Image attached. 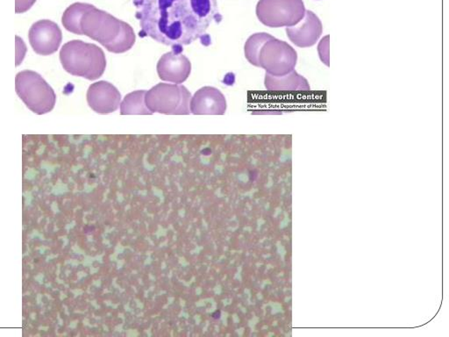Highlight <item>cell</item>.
<instances>
[{
  "mask_svg": "<svg viewBox=\"0 0 449 337\" xmlns=\"http://www.w3.org/2000/svg\"><path fill=\"white\" fill-rule=\"evenodd\" d=\"M245 56L249 63L275 77L289 73L298 61V54L291 45L267 32H258L249 38Z\"/></svg>",
  "mask_w": 449,
  "mask_h": 337,
  "instance_id": "3",
  "label": "cell"
},
{
  "mask_svg": "<svg viewBox=\"0 0 449 337\" xmlns=\"http://www.w3.org/2000/svg\"><path fill=\"white\" fill-rule=\"evenodd\" d=\"M265 86L270 92H307L311 89L309 81L294 70L281 77L266 73Z\"/></svg>",
  "mask_w": 449,
  "mask_h": 337,
  "instance_id": "13",
  "label": "cell"
},
{
  "mask_svg": "<svg viewBox=\"0 0 449 337\" xmlns=\"http://www.w3.org/2000/svg\"><path fill=\"white\" fill-rule=\"evenodd\" d=\"M220 317H222V313H220V311H216L215 313H213L212 314V317L215 319V320H219Z\"/></svg>",
  "mask_w": 449,
  "mask_h": 337,
  "instance_id": "17",
  "label": "cell"
},
{
  "mask_svg": "<svg viewBox=\"0 0 449 337\" xmlns=\"http://www.w3.org/2000/svg\"><path fill=\"white\" fill-rule=\"evenodd\" d=\"M227 101L213 87H203L191 99L190 111L194 114H219L226 112Z\"/></svg>",
  "mask_w": 449,
  "mask_h": 337,
  "instance_id": "12",
  "label": "cell"
},
{
  "mask_svg": "<svg viewBox=\"0 0 449 337\" xmlns=\"http://www.w3.org/2000/svg\"><path fill=\"white\" fill-rule=\"evenodd\" d=\"M140 35L166 46L190 45L222 20L217 0H133Z\"/></svg>",
  "mask_w": 449,
  "mask_h": 337,
  "instance_id": "1",
  "label": "cell"
},
{
  "mask_svg": "<svg viewBox=\"0 0 449 337\" xmlns=\"http://www.w3.org/2000/svg\"><path fill=\"white\" fill-rule=\"evenodd\" d=\"M18 95L29 110L36 114H45L53 110L56 95L42 76L32 71H23L16 76Z\"/></svg>",
  "mask_w": 449,
  "mask_h": 337,
  "instance_id": "5",
  "label": "cell"
},
{
  "mask_svg": "<svg viewBox=\"0 0 449 337\" xmlns=\"http://www.w3.org/2000/svg\"><path fill=\"white\" fill-rule=\"evenodd\" d=\"M28 37L34 52L42 56L56 52L63 38L58 25L49 20H39L32 25Z\"/></svg>",
  "mask_w": 449,
  "mask_h": 337,
  "instance_id": "8",
  "label": "cell"
},
{
  "mask_svg": "<svg viewBox=\"0 0 449 337\" xmlns=\"http://www.w3.org/2000/svg\"><path fill=\"white\" fill-rule=\"evenodd\" d=\"M78 35L89 36L112 53L128 52L136 42L135 32L128 23L94 6L83 14Z\"/></svg>",
  "mask_w": 449,
  "mask_h": 337,
  "instance_id": "2",
  "label": "cell"
},
{
  "mask_svg": "<svg viewBox=\"0 0 449 337\" xmlns=\"http://www.w3.org/2000/svg\"><path fill=\"white\" fill-rule=\"evenodd\" d=\"M92 6V5L85 3H75L68 6L61 18V23L66 30L78 35L79 21H80L83 14Z\"/></svg>",
  "mask_w": 449,
  "mask_h": 337,
  "instance_id": "15",
  "label": "cell"
},
{
  "mask_svg": "<svg viewBox=\"0 0 449 337\" xmlns=\"http://www.w3.org/2000/svg\"><path fill=\"white\" fill-rule=\"evenodd\" d=\"M305 14L303 0H260L256 6L257 18L269 28L295 26Z\"/></svg>",
  "mask_w": 449,
  "mask_h": 337,
  "instance_id": "7",
  "label": "cell"
},
{
  "mask_svg": "<svg viewBox=\"0 0 449 337\" xmlns=\"http://www.w3.org/2000/svg\"><path fill=\"white\" fill-rule=\"evenodd\" d=\"M60 60L65 71L73 76L95 81L104 74L106 56L99 47L74 40L64 45Z\"/></svg>",
  "mask_w": 449,
  "mask_h": 337,
  "instance_id": "4",
  "label": "cell"
},
{
  "mask_svg": "<svg viewBox=\"0 0 449 337\" xmlns=\"http://www.w3.org/2000/svg\"><path fill=\"white\" fill-rule=\"evenodd\" d=\"M146 90L128 94L121 103V114H152L145 103Z\"/></svg>",
  "mask_w": 449,
  "mask_h": 337,
  "instance_id": "14",
  "label": "cell"
},
{
  "mask_svg": "<svg viewBox=\"0 0 449 337\" xmlns=\"http://www.w3.org/2000/svg\"><path fill=\"white\" fill-rule=\"evenodd\" d=\"M303 19L295 26L286 28V32L293 45L299 48H309L320 39L323 27L321 20L311 11H306Z\"/></svg>",
  "mask_w": 449,
  "mask_h": 337,
  "instance_id": "11",
  "label": "cell"
},
{
  "mask_svg": "<svg viewBox=\"0 0 449 337\" xmlns=\"http://www.w3.org/2000/svg\"><path fill=\"white\" fill-rule=\"evenodd\" d=\"M173 52L164 54L157 64V73L164 81L182 84L189 78L191 61L182 54L183 47H175Z\"/></svg>",
  "mask_w": 449,
  "mask_h": 337,
  "instance_id": "9",
  "label": "cell"
},
{
  "mask_svg": "<svg viewBox=\"0 0 449 337\" xmlns=\"http://www.w3.org/2000/svg\"><path fill=\"white\" fill-rule=\"evenodd\" d=\"M121 100L118 89L107 81L92 84L87 92V102L97 114H107L117 110Z\"/></svg>",
  "mask_w": 449,
  "mask_h": 337,
  "instance_id": "10",
  "label": "cell"
},
{
  "mask_svg": "<svg viewBox=\"0 0 449 337\" xmlns=\"http://www.w3.org/2000/svg\"><path fill=\"white\" fill-rule=\"evenodd\" d=\"M191 95L180 85L158 84L146 93L145 103L152 114H189Z\"/></svg>",
  "mask_w": 449,
  "mask_h": 337,
  "instance_id": "6",
  "label": "cell"
},
{
  "mask_svg": "<svg viewBox=\"0 0 449 337\" xmlns=\"http://www.w3.org/2000/svg\"><path fill=\"white\" fill-rule=\"evenodd\" d=\"M37 0H16V13H23L31 9Z\"/></svg>",
  "mask_w": 449,
  "mask_h": 337,
  "instance_id": "16",
  "label": "cell"
}]
</instances>
